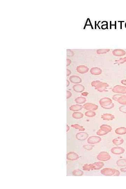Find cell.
Returning a JSON list of instances; mask_svg holds the SVG:
<instances>
[{"label":"cell","instance_id":"34","mask_svg":"<svg viewBox=\"0 0 126 189\" xmlns=\"http://www.w3.org/2000/svg\"><path fill=\"white\" fill-rule=\"evenodd\" d=\"M121 83L123 85H126V80H122Z\"/></svg>","mask_w":126,"mask_h":189},{"label":"cell","instance_id":"25","mask_svg":"<svg viewBox=\"0 0 126 189\" xmlns=\"http://www.w3.org/2000/svg\"><path fill=\"white\" fill-rule=\"evenodd\" d=\"M85 115L86 117H94L96 115V112L93 111H86L85 113Z\"/></svg>","mask_w":126,"mask_h":189},{"label":"cell","instance_id":"30","mask_svg":"<svg viewBox=\"0 0 126 189\" xmlns=\"http://www.w3.org/2000/svg\"><path fill=\"white\" fill-rule=\"evenodd\" d=\"M119 111L122 113H126V106H123L119 108Z\"/></svg>","mask_w":126,"mask_h":189},{"label":"cell","instance_id":"23","mask_svg":"<svg viewBox=\"0 0 126 189\" xmlns=\"http://www.w3.org/2000/svg\"><path fill=\"white\" fill-rule=\"evenodd\" d=\"M86 101V98L83 97H78L75 100L76 102L78 104H83L85 103Z\"/></svg>","mask_w":126,"mask_h":189},{"label":"cell","instance_id":"33","mask_svg":"<svg viewBox=\"0 0 126 189\" xmlns=\"http://www.w3.org/2000/svg\"><path fill=\"white\" fill-rule=\"evenodd\" d=\"M120 171L122 172H126V167L124 168H122L120 169Z\"/></svg>","mask_w":126,"mask_h":189},{"label":"cell","instance_id":"10","mask_svg":"<svg viewBox=\"0 0 126 189\" xmlns=\"http://www.w3.org/2000/svg\"><path fill=\"white\" fill-rule=\"evenodd\" d=\"M125 151V149L123 148L120 147H114L111 149V152L112 153L117 155L122 154L124 153Z\"/></svg>","mask_w":126,"mask_h":189},{"label":"cell","instance_id":"22","mask_svg":"<svg viewBox=\"0 0 126 189\" xmlns=\"http://www.w3.org/2000/svg\"><path fill=\"white\" fill-rule=\"evenodd\" d=\"M83 108V106H82L81 105L76 104V105H74L71 106L70 107V109L71 110L74 111H78L82 109Z\"/></svg>","mask_w":126,"mask_h":189},{"label":"cell","instance_id":"2","mask_svg":"<svg viewBox=\"0 0 126 189\" xmlns=\"http://www.w3.org/2000/svg\"><path fill=\"white\" fill-rule=\"evenodd\" d=\"M104 166V163L102 162H97L92 164H85L83 166V170L85 171H93L100 170Z\"/></svg>","mask_w":126,"mask_h":189},{"label":"cell","instance_id":"1","mask_svg":"<svg viewBox=\"0 0 126 189\" xmlns=\"http://www.w3.org/2000/svg\"><path fill=\"white\" fill-rule=\"evenodd\" d=\"M91 85L95 88V89L100 92H106L109 85L107 83L100 82L99 81L96 80L91 82Z\"/></svg>","mask_w":126,"mask_h":189},{"label":"cell","instance_id":"36","mask_svg":"<svg viewBox=\"0 0 126 189\" xmlns=\"http://www.w3.org/2000/svg\"></svg>","mask_w":126,"mask_h":189},{"label":"cell","instance_id":"9","mask_svg":"<svg viewBox=\"0 0 126 189\" xmlns=\"http://www.w3.org/2000/svg\"><path fill=\"white\" fill-rule=\"evenodd\" d=\"M83 108L87 110L93 111L97 110L98 107L96 104H93L91 103H87L84 104Z\"/></svg>","mask_w":126,"mask_h":189},{"label":"cell","instance_id":"31","mask_svg":"<svg viewBox=\"0 0 126 189\" xmlns=\"http://www.w3.org/2000/svg\"><path fill=\"white\" fill-rule=\"evenodd\" d=\"M126 61V57H124L123 59H120L118 61L117 63H119V64H122V63H124Z\"/></svg>","mask_w":126,"mask_h":189},{"label":"cell","instance_id":"29","mask_svg":"<svg viewBox=\"0 0 126 189\" xmlns=\"http://www.w3.org/2000/svg\"><path fill=\"white\" fill-rule=\"evenodd\" d=\"M113 54L115 55V56H121L123 55L126 54L125 52L124 51H114V52H113Z\"/></svg>","mask_w":126,"mask_h":189},{"label":"cell","instance_id":"17","mask_svg":"<svg viewBox=\"0 0 126 189\" xmlns=\"http://www.w3.org/2000/svg\"><path fill=\"white\" fill-rule=\"evenodd\" d=\"M115 133L118 135H123L126 134V128L124 127L117 128L115 131Z\"/></svg>","mask_w":126,"mask_h":189},{"label":"cell","instance_id":"8","mask_svg":"<svg viewBox=\"0 0 126 189\" xmlns=\"http://www.w3.org/2000/svg\"><path fill=\"white\" fill-rule=\"evenodd\" d=\"M102 140L101 138L97 136H92L89 137L87 142L89 144H94L99 143Z\"/></svg>","mask_w":126,"mask_h":189},{"label":"cell","instance_id":"24","mask_svg":"<svg viewBox=\"0 0 126 189\" xmlns=\"http://www.w3.org/2000/svg\"><path fill=\"white\" fill-rule=\"evenodd\" d=\"M72 116L75 119H81L83 118L84 114L80 112H75L72 114Z\"/></svg>","mask_w":126,"mask_h":189},{"label":"cell","instance_id":"14","mask_svg":"<svg viewBox=\"0 0 126 189\" xmlns=\"http://www.w3.org/2000/svg\"><path fill=\"white\" fill-rule=\"evenodd\" d=\"M101 118L103 120L112 121L114 119V116L110 113H104L101 116Z\"/></svg>","mask_w":126,"mask_h":189},{"label":"cell","instance_id":"7","mask_svg":"<svg viewBox=\"0 0 126 189\" xmlns=\"http://www.w3.org/2000/svg\"><path fill=\"white\" fill-rule=\"evenodd\" d=\"M112 91L113 93L122 94H126V87L120 85H117L113 88Z\"/></svg>","mask_w":126,"mask_h":189},{"label":"cell","instance_id":"18","mask_svg":"<svg viewBox=\"0 0 126 189\" xmlns=\"http://www.w3.org/2000/svg\"><path fill=\"white\" fill-rule=\"evenodd\" d=\"M77 70L79 73L84 74L88 72L89 70V69L88 68V67L84 66H81L78 67L77 68Z\"/></svg>","mask_w":126,"mask_h":189},{"label":"cell","instance_id":"35","mask_svg":"<svg viewBox=\"0 0 126 189\" xmlns=\"http://www.w3.org/2000/svg\"><path fill=\"white\" fill-rule=\"evenodd\" d=\"M70 84V83H69V81L68 80L67 81V87H68V85Z\"/></svg>","mask_w":126,"mask_h":189},{"label":"cell","instance_id":"4","mask_svg":"<svg viewBox=\"0 0 126 189\" xmlns=\"http://www.w3.org/2000/svg\"><path fill=\"white\" fill-rule=\"evenodd\" d=\"M102 175L106 176H117L120 175L119 171L114 168H104L100 171Z\"/></svg>","mask_w":126,"mask_h":189},{"label":"cell","instance_id":"20","mask_svg":"<svg viewBox=\"0 0 126 189\" xmlns=\"http://www.w3.org/2000/svg\"><path fill=\"white\" fill-rule=\"evenodd\" d=\"M90 73L94 75H98L102 73V70L98 68H93L90 70Z\"/></svg>","mask_w":126,"mask_h":189},{"label":"cell","instance_id":"13","mask_svg":"<svg viewBox=\"0 0 126 189\" xmlns=\"http://www.w3.org/2000/svg\"><path fill=\"white\" fill-rule=\"evenodd\" d=\"M79 155L74 152H70L67 154V159L70 161H75L79 158Z\"/></svg>","mask_w":126,"mask_h":189},{"label":"cell","instance_id":"16","mask_svg":"<svg viewBox=\"0 0 126 189\" xmlns=\"http://www.w3.org/2000/svg\"><path fill=\"white\" fill-rule=\"evenodd\" d=\"M124 139L121 137H118L112 140V143L116 146H119L124 143Z\"/></svg>","mask_w":126,"mask_h":189},{"label":"cell","instance_id":"15","mask_svg":"<svg viewBox=\"0 0 126 189\" xmlns=\"http://www.w3.org/2000/svg\"><path fill=\"white\" fill-rule=\"evenodd\" d=\"M73 88L75 92L77 93H81L85 90L84 86L81 84H76L74 85Z\"/></svg>","mask_w":126,"mask_h":189},{"label":"cell","instance_id":"6","mask_svg":"<svg viewBox=\"0 0 126 189\" xmlns=\"http://www.w3.org/2000/svg\"><path fill=\"white\" fill-rule=\"evenodd\" d=\"M112 99L120 104L126 105V96L123 94H117L113 95Z\"/></svg>","mask_w":126,"mask_h":189},{"label":"cell","instance_id":"32","mask_svg":"<svg viewBox=\"0 0 126 189\" xmlns=\"http://www.w3.org/2000/svg\"><path fill=\"white\" fill-rule=\"evenodd\" d=\"M71 93L69 91H67V98H69L71 96Z\"/></svg>","mask_w":126,"mask_h":189},{"label":"cell","instance_id":"27","mask_svg":"<svg viewBox=\"0 0 126 189\" xmlns=\"http://www.w3.org/2000/svg\"><path fill=\"white\" fill-rule=\"evenodd\" d=\"M94 146L91 145H83V147L84 149H86L88 151H91L93 148Z\"/></svg>","mask_w":126,"mask_h":189},{"label":"cell","instance_id":"19","mask_svg":"<svg viewBox=\"0 0 126 189\" xmlns=\"http://www.w3.org/2000/svg\"><path fill=\"white\" fill-rule=\"evenodd\" d=\"M70 79L71 82L74 83H79L82 81V80L80 77L75 76L70 77Z\"/></svg>","mask_w":126,"mask_h":189},{"label":"cell","instance_id":"5","mask_svg":"<svg viewBox=\"0 0 126 189\" xmlns=\"http://www.w3.org/2000/svg\"><path fill=\"white\" fill-rule=\"evenodd\" d=\"M111 158L110 154L107 152H100L97 156V159L102 162H106L109 161Z\"/></svg>","mask_w":126,"mask_h":189},{"label":"cell","instance_id":"28","mask_svg":"<svg viewBox=\"0 0 126 189\" xmlns=\"http://www.w3.org/2000/svg\"><path fill=\"white\" fill-rule=\"evenodd\" d=\"M71 127H73V128H75V129H78L80 131H84L85 130L83 126L80 125H71Z\"/></svg>","mask_w":126,"mask_h":189},{"label":"cell","instance_id":"3","mask_svg":"<svg viewBox=\"0 0 126 189\" xmlns=\"http://www.w3.org/2000/svg\"><path fill=\"white\" fill-rule=\"evenodd\" d=\"M99 103L102 108L105 109H112L114 106L112 99L108 97L101 98L99 100Z\"/></svg>","mask_w":126,"mask_h":189},{"label":"cell","instance_id":"21","mask_svg":"<svg viewBox=\"0 0 126 189\" xmlns=\"http://www.w3.org/2000/svg\"><path fill=\"white\" fill-rule=\"evenodd\" d=\"M116 165L119 167H126V159H120L117 160L116 162Z\"/></svg>","mask_w":126,"mask_h":189},{"label":"cell","instance_id":"12","mask_svg":"<svg viewBox=\"0 0 126 189\" xmlns=\"http://www.w3.org/2000/svg\"><path fill=\"white\" fill-rule=\"evenodd\" d=\"M100 129L107 135L112 131V128L110 126L107 124H103L100 126Z\"/></svg>","mask_w":126,"mask_h":189},{"label":"cell","instance_id":"26","mask_svg":"<svg viewBox=\"0 0 126 189\" xmlns=\"http://www.w3.org/2000/svg\"><path fill=\"white\" fill-rule=\"evenodd\" d=\"M72 174L75 176H81L84 174V173L81 170H75L72 172Z\"/></svg>","mask_w":126,"mask_h":189},{"label":"cell","instance_id":"11","mask_svg":"<svg viewBox=\"0 0 126 189\" xmlns=\"http://www.w3.org/2000/svg\"><path fill=\"white\" fill-rule=\"evenodd\" d=\"M89 135L85 132H80L77 133L76 135V138L79 140H85L88 137Z\"/></svg>","mask_w":126,"mask_h":189}]
</instances>
